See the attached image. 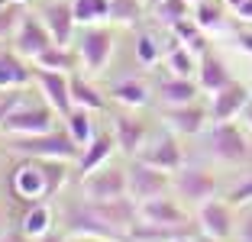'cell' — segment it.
Returning <instances> with one entry per match:
<instances>
[{
    "mask_svg": "<svg viewBox=\"0 0 252 242\" xmlns=\"http://www.w3.org/2000/svg\"><path fill=\"white\" fill-rule=\"evenodd\" d=\"M230 200H233V204H249V200H252V178L239 184L236 191H233V197H230Z\"/></svg>",
    "mask_w": 252,
    "mask_h": 242,
    "instance_id": "obj_40",
    "label": "cell"
},
{
    "mask_svg": "<svg viewBox=\"0 0 252 242\" xmlns=\"http://www.w3.org/2000/svg\"><path fill=\"white\" fill-rule=\"evenodd\" d=\"M49 129H55L52 110L49 107H30L23 97L0 123V132H7V136H36V132H49Z\"/></svg>",
    "mask_w": 252,
    "mask_h": 242,
    "instance_id": "obj_4",
    "label": "cell"
},
{
    "mask_svg": "<svg viewBox=\"0 0 252 242\" xmlns=\"http://www.w3.org/2000/svg\"><path fill=\"white\" fill-rule=\"evenodd\" d=\"M7 3H10V0H0V10H3V7H7Z\"/></svg>",
    "mask_w": 252,
    "mask_h": 242,
    "instance_id": "obj_47",
    "label": "cell"
},
{
    "mask_svg": "<svg viewBox=\"0 0 252 242\" xmlns=\"http://www.w3.org/2000/svg\"><path fill=\"white\" fill-rule=\"evenodd\" d=\"M71 100L78 103V107H84V110H104V94H100L88 78H81V74L71 78Z\"/></svg>",
    "mask_w": 252,
    "mask_h": 242,
    "instance_id": "obj_25",
    "label": "cell"
},
{
    "mask_svg": "<svg viewBox=\"0 0 252 242\" xmlns=\"http://www.w3.org/2000/svg\"><path fill=\"white\" fill-rule=\"evenodd\" d=\"M49 226H52V210H49L42 200L26 207V216H23V233L32 236V239H39V236L49 233Z\"/></svg>",
    "mask_w": 252,
    "mask_h": 242,
    "instance_id": "obj_27",
    "label": "cell"
},
{
    "mask_svg": "<svg viewBox=\"0 0 252 242\" xmlns=\"http://www.w3.org/2000/svg\"><path fill=\"white\" fill-rule=\"evenodd\" d=\"M191 223H181V226H162V223H146L136 220L129 226V242H181L191 239Z\"/></svg>",
    "mask_w": 252,
    "mask_h": 242,
    "instance_id": "obj_15",
    "label": "cell"
},
{
    "mask_svg": "<svg viewBox=\"0 0 252 242\" xmlns=\"http://www.w3.org/2000/svg\"><path fill=\"white\" fill-rule=\"evenodd\" d=\"M243 207H249V210L243 213V220H239V242H252V200L249 204H243Z\"/></svg>",
    "mask_w": 252,
    "mask_h": 242,
    "instance_id": "obj_39",
    "label": "cell"
},
{
    "mask_svg": "<svg viewBox=\"0 0 252 242\" xmlns=\"http://www.w3.org/2000/svg\"><path fill=\"white\" fill-rule=\"evenodd\" d=\"M175 187H178L181 200H188V204H204V200L217 197V178L210 175L207 168H197V165L178 168Z\"/></svg>",
    "mask_w": 252,
    "mask_h": 242,
    "instance_id": "obj_9",
    "label": "cell"
},
{
    "mask_svg": "<svg viewBox=\"0 0 252 242\" xmlns=\"http://www.w3.org/2000/svg\"><path fill=\"white\" fill-rule=\"evenodd\" d=\"M246 103H249V91H246L239 81H233V84H226L223 91H217V94H214V103H210V120H217V123L233 120Z\"/></svg>",
    "mask_w": 252,
    "mask_h": 242,
    "instance_id": "obj_18",
    "label": "cell"
},
{
    "mask_svg": "<svg viewBox=\"0 0 252 242\" xmlns=\"http://www.w3.org/2000/svg\"><path fill=\"white\" fill-rule=\"evenodd\" d=\"M156 3H158V0H156Z\"/></svg>",
    "mask_w": 252,
    "mask_h": 242,
    "instance_id": "obj_51",
    "label": "cell"
},
{
    "mask_svg": "<svg viewBox=\"0 0 252 242\" xmlns=\"http://www.w3.org/2000/svg\"><path fill=\"white\" fill-rule=\"evenodd\" d=\"M62 229L71 233V236H94V239H104V242H129V233L110 226V223L94 210V204H91L88 197H84L81 204H78V200L65 204V210H62Z\"/></svg>",
    "mask_w": 252,
    "mask_h": 242,
    "instance_id": "obj_1",
    "label": "cell"
},
{
    "mask_svg": "<svg viewBox=\"0 0 252 242\" xmlns=\"http://www.w3.org/2000/svg\"><path fill=\"white\" fill-rule=\"evenodd\" d=\"M42 23L49 26L55 45H68V39L74 32V23H78L74 20V10H71V0H52L42 10Z\"/></svg>",
    "mask_w": 252,
    "mask_h": 242,
    "instance_id": "obj_16",
    "label": "cell"
},
{
    "mask_svg": "<svg viewBox=\"0 0 252 242\" xmlns=\"http://www.w3.org/2000/svg\"><path fill=\"white\" fill-rule=\"evenodd\" d=\"M126 184H129V194H133L136 200H149V197H162L171 181H168V171L136 158L133 165H129V171H126Z\"/></svg>",
    "mask_w": 252,
    "mask_h": 242,
    "instance_id": "obj_5",
    "label": "cell"
},
{
    "mask_svg": "<svg viewBox=\"0 0 252 242\" xmlns=\"http://www.w3.org/2000/svg\"><path fill=\"white\" fill-rule=\"evenodd\" d=\"M0 242H20V239H0Z\"/></svg>",
    "mask_w": 252,
    "mask_h": 242,
    "instance_id": "obj_48",
    "label": "cell"
},
{
    "mask_svg": "<svg viewBox=\"0 0 252 242\" xmlns=\"http://www.w3.org/2000/svg\"><path fill=\"white\" fill-rule=\"evenodd\" d=\"M239 45H243V49L252 55V32H243V36H239Z\"/></svg>",
    "mask_w": 252,
    "mask_h": 242,
    "instance_id": "obj_43",
    "label": "cell"
},
{
    "mask_svg": "<svg viewBox=\"0 0 252 242\" xmlns=\"http://www.w3.org/2000/svg\"><path fill=\"white\" fill-rule=\"evenodd\" d=\"M226 3H230V7H239V3H243V0H226Z\"/></svg>",
    "mask_w": 252,
    "mask_h": 242,
    "instance_id": "obj_46",
    "label": "cell"
},
{
    "mask_svg": "<svg viewBox=\"0 0 252 242\" xmlns=\"http://www.w3.org/2000/svg\"><path fill=\"white\" fill-rule=\"evenodd\" d=\"M39 161H42L45 187H49V197H52V194H59V191H62V184H65V175H68L65 158H39Z\"/></svg>",
    "mask_w": 252,
    "mask_h": 242,
    "instance_id": "obj_31",
    "label": "cell"
},
{
    "mask_svg": "<svg viewBox=\"0 0 252 242\" xmlns=\"http://www.w3.org/2000/svg\"><path fill=\"white\" fill-rule=\"evenodd\" d=\"M113 146H117V139H113L110 132H97L94 139H91V146L81 152V158H78V171H81V178L91 175L94 168H100V165L110 158Z\"/></svg>",
    "mask_w": 252,
    "mask_h": 242,
    "instance_id": "obj_21",
    "label": "cell"
},
{
    "mask_svg": "<svg viewBox=\"0 0 252 242\" xmlns=\"http://www.w3.org/2000/svg\"><path fill=\"white\" fill-rule=\"evenodd\" d=\"M74 20L78 23H94L110 16V0H71Z\"/></svg>",
    "mask_w": 252,
    "mask_h": 242,
    "instance_id": "obj_29",
    "label": "cell"
},
{
    "mask_svg": "<svg viewBox=\"0 0 252 242\" xmlns=\"http://www.w3.org/2000/svg\"><path fill=\"white\" fill-rule=\"evenodd\" d=\"M39 242H65V236L62 233H45V236H39Z\"/></svg>",
    "mask_w": 252,
    "mask_h": 242,
    "instance_id": "obj_42",
    "label": "cell"
},
{
    "mask_svg": "<svg viewBox=\"0 0 252 242\" xmlns=\"http://www.w3.org/2000/svg\"><path fill=\"white\" fill-rule=\"evenodd\" d=\"M188 0H158V16L162 20H168V23H175V20H185L188 16Z\"/></svg>",
    "mask_w": 252,
    "mask_h": 242,
    "instance_id": "obj_37",
    "label": "cell"
},
{
    "mask_svg": "<svg viewBox=\"0 0 252 242\" xmlns=\"http://www.w3.org/2000/svg\"><path fill=\"white\" fill-rule=\"evenodd\" d=\"M204 120H207V110L197 103H178L165 110V123L171 126V132H181V136H197L204 129Z\"/></svg>",
    "mask_w": 252,
    "mask_h": 242,
    "instance_id": "obj_19",
    "label": "cell"
},
{
    "mask_svg": "<svg viewBox=\"0 0 252 242\" xmlns=\"http://www.w3.org/2000/svg\"><path fill=\"white\" fill-rule=\"evenodd\" d=\"M13 152L26 155V158H81V146L71 139L68 129H49L36 132V136H10L7 142Z\"/></svg>",
    "mask_w": 252,
    "mask_h": 242,
    "instance_id": "obj_2",
    "label": "cell"
},
{
    "mask_svg": "<svg viewBox=\"0 0 252 242\" xmlns=\"http://www.w3.org/2000/svg\"><path fill=\"white\" fill-rule=\"evenodd\" d=\"M181 242H194V236H191V239H181Z\"/></svg>",
    "mask_w": 252,
    "mask_h": 242,
    "instance_id": "obj_50",
    "label": "cell"
},
{
    "mask_svg": "<svg viewBox=\"0 0 252 242\" xmlns=\"http://www.w3.org/2000/svg\"><path fill=\"white\" fill-rule=\"evenodd\" d=\"M204 142H207L210 155L220 158V161H226V165H239V161L249 158V142H246V136L239 132V126L233 123V120L214 123Z\"/></svg>",
    "mask_w": 252,
    "mask_h": 242,
    "instance_id": "obj_3",
    "label": "cell"
},
{
    "mask_svg": "<svg viewBox=\"0 0 252 242\" xmlns=\"http://www.w3.org/2000/svg\"><path fill=\"white\" fill-rule=\"evenodd\" d=\"M110 94L117 97L120 103H129V107H139V103H146V88H142L139 81H120V84H113Z\"/></svg>",
    "mask_w": 252,
    "mask_h": 242,
    "instance_id": "obj_32",
    "label": "cell"
},
{
    "mask_svg": "<svg viewBox=\"0 0 252 242\" xmlns=\"http://www.w3.org/2000/svg\"><path fill=\"white\" fill-rule=\"evenodd\" d=\"M136 55H139L142 65H156L158 61V45L152 36H139V42H136Z\"/></svg>",
    "mask_w": 252,
    "mask_h": 242,
    "instance_id": "obj_38",
    "label": "cell"
},
{
    "mask_svg": "<svg viewBox=\"0 0 252 242\" xmlns=\"http://www.w3.org/2000/svg\"><path fill=\"white\" fill-rule=\"evenodd\" d=\"M23 61H26V59H20L16 52H3V49H0V91L23 88L30 78H36Z\"/></svg>",
    "mask_w": 252,
    "mask_h": 242,
    "instance_id": "obj_24",
    "label": "cell"
},
{
    "mask_svg": "<svg viewBox=\"0 0 252 242\" xmlns=\"http://www.w3.org/2000/svg\"><path fill=\"white\" fill-rule=\"evenodd\" d=\"M113 139H117V146L123 149L126 155H139L142 142H146V126H142L139 120L117 117L113 120Z\"/></svg>",
    "mask_w": 252,
    "mask_h": 242,
    "instance_id": "obj_20",
    "label": "cell"
},
{
    "mask_svg": "<svg viewBox=\"0 0 252 242\" xmlns=\"http://www.w3.org/2000/svg\"><path fill=\"white\" fill-rule=\"evenodd\" d=\"M243 113H246V120H249V126H252V100H249V103L243 107Z\"/></svg>",
    "mask_w": 252,
    "mask_h": 242,
    "instance_id": "obj_45",
    "label": "cell"
},
{
    "mask_svg": "<svg viewBox=\"0 0 252 242\" xmlns=\"http://www.w3.org/2000/svg\"><path fill=\"white\" fill-rule=\"evenodd\" d=\"M136 158H142V161H149V165H156V168H162V171H175V168H181V149H178V142H175V136L171 132H162L152 146H146Z\"/></svg>",
    "mask_w": 252,
    "mask_h": 242,
    "instance_id": "obj_17",
    "label": "cell"
},
{
    "mask_svg": "<svg viewBox=\"0 0 252 242\" xmlns=\"http://www.w3.org/2000/svg\"><path fill=\"white\" fill-rule=\"evenodd\" d=\"M200 84H194L191 78H181V74H171L158 84V97H162L168 107H178V103H194L197 100Z\"/></svg>",
    "mask_w": 252,
    "mask_h": 242,
    "instance_id": "obj_22",
    "label": "cell"
},
{
    "mask_svg": "<svg viewBox=\"0 0 252 242\" xmlns=\"http://www.w3.org/2000/svg\"><path fill=\"white\" fill-rule=\"evenodd\" d=\"M68 132H71V139L81 146V152L91 146V139H94L97 132H94V126H91V110H84V107H74L71 113H68Z\"/></svg>",
    "mask_w": 252,
    "mask_h": 242,
    "instance_id": "obj_26",
    "label": "cell"
},
{
    "mask_svg": "<svg viewBox=\"0 0 252 242\" xmlns=\"http://www.w3.org/2000/svg\"><path fill=\"white\" fill-rule=\"evenodd\" d=\"M129 191L126 184V171L120 168H94L91 175L81 178V194L88 200H110V197H120V194Z\"/></svg>",
    "mask_w": 252,
    "mask_h": 242,
    "instance_id": "obj_8",
    "label": "cell"
},
{
    "mask_svg": "<svg viewBox=\"0 0 252 242\" xmlns=\"http://www.w3.org/2000/svg\"><path fill=\"white\" fill-rule=\"evenodd\" d=\"M36 68H49V71H71L74 55L65 49V45H49L42 55H36Z\"/></svg>",
    "mask_w": 252,
    "mask_h": 242,
    "instance_id": "obj_28",
    "label": "cell"
},
{
    "mask_svg": "<svg viewBox=\"0 0 252 242\" xmlns=\"http://www.w3.org/2000/svg\"><path fill=\"white\" fill-rule=\"evenodd\" d=\"M168 68H171V74H181V78H191L194 74V59H191V52H188V45L168 52Z\"/></svg>",
    "mask_w": 252,
    "mask_h": 242,
    "instance_id": "obj_34",
    "label": "cell"
},
{
    "mask_svg": "<svg viewBox=\"0 0 252 242\" xmlns=\"http://www.w3.org/2000/svg\"><path fill=\"white\" fill-rule=\"evenodd\" d=\"M236 13H239V20H252V0H243L236 7Z\"/></svg>",
    "mask_w": 252,
    "mask_h": 242,
    "instance_id": "obj_41",
    "label": "cell"
},
{
    "mask_svg": "<svg viewBox=\"0 0 252 242\" xmlns=\"http://www.w3.org/2000/svg\"><path fill=\"white\" fill-rule=\"evenodd\" d=\"M194 242H220V239H214V236H207V233H200V236H194Z\"/></svg>",
    "mask_w": 252,
    "mask_h": 242,
    "instance_id": "obj_44",
    "label": "cell"
},
{
    "mask_svg": "<svg viewBox=\"0 0 252 242\" xmlns=\"http://www.w3.org/2000/svg\"><path fill=\"white\" fill-rule=\"evenodd\" d=\"M194 23H197L200 30H214V26H220V7H214L210 0L197 3V10H194Z\"/></svg>",
    "mask_w": 252,
    "mask_h": 242,
    "instance_id": "obj_36",
    "label": "cell"
},
{
    "mask_svg": "<svg viewBox=\"0 0 252 242\" xmlns=\"http://www.w3.org/2000/svg\"><path fill=\"white\" fill-rule=\"evenodd\" d=\"M113 52V32L107 26H94V30L81 32V61L88 71H104Z\"/></svg>",
    "mask_w": 252,
    "mask_h": 242,
    "instance_id": "obj_11",
    "label": "cell"
},
{
    "mask_svg": "<svg viewBox=\"0 0 252 242\" xmlns=\"http://www.w3.org/2000/svg\"><path fill=\"white\" fill-rule=\"evenodd\" d=\"M200 91H207V94H217V91H223L226 84H233V78H230V71L223 68V61L217 59L214 52H204V59H200Z\"/></svg>",
    "mask_w": 252,
    "mask_h": 242,
    "instance_id": "obj_23",
    "label": "cell"
},
{
    "mask_svg": "<svg viewBox=\"0 0 252 242\" xmlns=\"http://www.w3.org/2000/svg\"><path fill=\"white\" fill-rule=\"evenodd\" d=\"M39 81V91L59 117H68L74 110V100H71V78H65V71H49V68H39L36 71Z\"/></svg>",
    "mask_w": 252,
    "mask_h": 242,
    "instance_id": "obj_10",
    "label": "cell"
},
{
    "mask_svg": "<svg viewBox=\"0 0 252 242\" xmlns=\"http://www.w3.org/2000/svg\"><path fill=\"white\" fill-rule=\"evenodd\" d=\"M10 191L23 200V204H39V200L49 197V187H45V175H42V161L39 158H26L20 168L10 178Z\"/></svg>",
    "mask_w": 252,
    "mask_h": 242,
    "instance_id": "obj_7",
    "label": "cell"
},
{
    "mask_svg": "<svg viewBox=\"0 0 252 242\" xmlns=\"http://www.w3.org/2000/svg\"><path fill=\"white\" fill-rule=\"evenodd\" d=\"M188 3H204V0H188Z\"/></svg>",
    "mask_w": 252,
    "mask_h": 242,
    "instance_id": "obj_49",
    "label": "cell"
},
{
    "mask_svg": "<svg viewBox=\"0 0 252 242\" xmlns=\"http://www.w3.org/2000/svg\"><path fill=\"white\" fill-rule=\"evenodd\" d=\"M23 7L16 3V0H10L7 7L0 10V42H13L16 30H20V23H23Z\"/></svg>",
    "mask_w": 252,
    "mask_h": 242,
    "instance_id": "obj_30",
    "label": "cell"
},
{
    "mask_svg": "<svg viewBox=\"0 0 252 242\" xmlns=\"http://www.w3.org/2000/svg\"><path fill=\"white\" fill-rule=\"evenodd\" d=\"M91 204L110 226L123 229V233H129V226L139 220V200L133 194H120V197H110V200H91Z\"/></svg>",
    "mask_w": 252,
    "mask_h": 242,
    "instance_id": "obj_13",
    "label": "cell"
},
{
    "mask_svg": "<svg viewBox=\"0 0 252 242\" xmlns=\"http://www.w3.org/2000/svg\"><path fill=\"white\" fill-rule=\"evenodd\" d=\"M171 32L181 39V45H194V49H197V45H200V32H204V30H200L197 23L175 20V23H171Z\"/></svg>",
    "mask_w": 252,
    "mask_h": 242,
    "instance_id": "obj_35",
    "label": "cell"
},
{
    "mask_svg": "<svg viewBox=\"0 0 252 242\" xmlns=\"http://www.w3.org/2000/svg\"><path fill=\"white\" fill-rule=\"evenodd\" d=\"M49 45H55L52 32H49V26L42 23V16H23L20 30H16L13 36V52L20 55V59H36V55H42Z\"/></svg>",
    "mask_w": 252,
    "mask_h": 242,
    "instance_id": "obj_6",
    "label": "cell"
},
{
    "mask_svg": "<svg viewBox=\"0 0 252 242\" xmlns=\"http://www.w3.org/2000/svg\"><path fill=\"white\" fill-rule=\"evenodd\" d=\"M197 223H200V233L226 242L233 236V210H230V204H226V200H217V197L204 200L200 210H197Z\"/></svg>",
    "mask_w": 252,
    "mask_h": 242,
    "instance_id": "obj_12",
    "label": "cell"
},
{
    "mask_svg": "<svg viewBox=\"0 0 252 242\" xmlns=\"http://www.w3.org/2000/svg\"><path fill=\"white\" fill-rule=\"evenodd\" d=\"M142 16L139 0H110V23H136Z\"/></svg>",
    "mask_w": 252,
    "mask_h": 242,
    "instance_id": "obj_33",
    "label": "cell"
},
{
    "mask_svg": "<svg viewBox=\"0 0 252 242\" xmlns=\"http://www.w3.org/2000/svg\"><path fill=\"white\" fill-rule=\"evenodd\" d=\"M139 220L162 223V226H181V223H188V213H185L181 204H175V200H168L162 194V197L139 200Z\"/></svg>",
    "mask_w": 252,
    "mask_h": 242,
    "instance_id": "obj_14",
    "label": "cell"
}]
</instances>
